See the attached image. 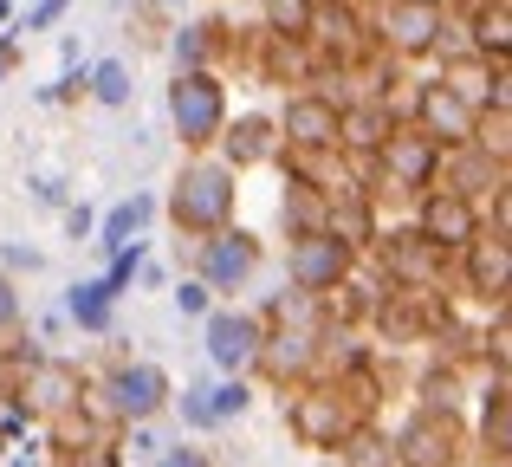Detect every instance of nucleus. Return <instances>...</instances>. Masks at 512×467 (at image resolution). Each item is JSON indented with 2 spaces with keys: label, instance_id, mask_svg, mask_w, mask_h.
Returning <instances> with one entry per match:
<instances>
[{
  "label": "nucleus",
  "instance_id": "obj_31",
  "mask_svg": "<svg viewBox=\"0 0 512 467\" xmlns=\"http://www.w3.org/2000/svg\"><path fill=\"white\" fill-rule=\"evenodd\" d=\"M279 228H286V240L318 234V228H325V195H312V189H299V182H286V195H279Z\"/></svg>",
  "mask_w": 512,
  "mask_h": 467
},
{
  "label": "nucleus",
  "instance_id": "obj_49",
  "mask_svg": "<svg viewBox=\"0 0 512 467\" xmlns=\"http://www.w3.org/2000/svg\"><path fill=\"white\" fill-rule=\"evenodd\" d=\"M150 7H163V13H182V7H188V0H150Z\"/></svg>",
  "mask_w": 512,
  "mask_h": 467
},
{
  "label": "nucleus",
  "instance_id": "obj_21",
  "mask_svg": "<svg viewBox=\"0 0 512 467\" xmlns=\"http://www.w3.org/2000/svg\"><path fill=\"white\" fill-rule=\"evenodd\" d=\"M461 286L474 292L487 312H500V305H512V240H493L480 234L474 247L461 253Z\"/></svg>",
  "mask_w": 512,
  "mask_h": 467
},
{
  "label": "nucleus",
  "instance_id": "obj_45",
  "mask_svg": "<svg viewBox=\"0 0 512 467\" xmlns=\"http://www.w3.org/2000/svg\"><path fill=\"white\" fill-rule=\"evenodd\" d=\"M13 65H20V33L7 26V33H0V85H7V72H13Z\"/></svg>",
  "mask_w": 512,
  "mask_h": 467
},
{
  "label": "nucleus",
  "instance_id": "obj_2",
  "mask_svg": "<svg viewBox=\"0 0 512 467\" xmlns=\"http://www.w3.org/2000/svg\"><path fill=\"white\" fill-rule=\"evenodd\" d=\"M240 215V176L214 156H182L175 182L163 189V221L188 240H208L221 228H234Z\"/></svg>",
  "mask_w": 512,
  "mask_h": 467
},
{
  "label": "nucleus",
  "instance_id": "obj_37",
  "mask_svg": "<svg viewBox=\"0 0 512 467\" xmlns=\"http://www.w3.org/2000/svg\"><path fill=\"white\" fill-rule=\"evenodd\" d=\"M65 7H72V0H33V7L13 20V33H46V26H59V20H65Z\"/></svg>",
  "mask_w": 512,
  "mask_h": 467
},
{
  "label": "nucleus",
  "instance_id": "obj_46",
  "mask_svg": "<svg viewBox=\"0 0 512 467\" xmlns=\"http://www.w3.org/2000/svg\"><path fill=\"white\" fill-rule=\"evenodd\" d=\"M137 279H143V286H169V266H163V260H143Z\"/></svg>",
  "mask_w": 512,
  "mask_h": 467
},
{
  "label": "nucleus",
  "instance_id": "obj_15",
  "mask_svg": "<svg viewBox=\"0 0 512 467\" xmlns=\"http://www.w3.org/2000/svg\"><path fill=\"white\" fill-rule=\"evenodd\" d=\"M85 383H91V370L78 364V357H59V351H46L33 370L20 377V403L33 409V422L46 429V422H59V416H72L78 403H85Z\"/></svg>",
  "mask_w": 512,
  "mask_h": 467
},
{
  "label": "nucleus",
  "instance_id": "obj_35",
  "mask_svg": "<svg viewBox=\"0 0 512 467\" xmlns=\"http://www.w3.org/2000/svg\"><path fill=\"white\" fill-rule=\"evenodd\" d=\"M111 442H117V455H124V467L130 461H143V467H150L156 455H163V435H156V422H137V429H111Z\"/></svg>",
  "mask_w": 512,
  "mask_h": 467
},
{
  "label": "nucleus",
  "instance_id": "obj_23",
  "mask_svg": "<svg viewBox=\"0 0 512 467\" xmlns=\"http://www.w3.org/2000/svg\"><path fill=\"white\" fill-rule=\"evenodd\" d=\"M156 215H163V195H156V189H130L124 202H111V208L98 215V228H91V247L111 260V253H124L130 240H143V228H150Z\"/></svg>",
  "mask_w": 512,
  "mask_h": 467
},
{
  "label": "nucleus",
  "instance_id": "obj_9",
  "mask_svg": "<svg viewBox=\"0 0 512 467\" xmlns=\"http://www.w3.org/2000/svg\"><path fill=\"white\" fill-rule=\"evenodd\" d=\"M350 429H357V416L344 409V396L331 390L325 377L286 396V435L305 448V455H338V442Z\"/></svg>",
  "mask_w": 512,
  "mask_h": 467
},
{
  "label": "nucleus",
  "instance_id": "obj_1",
  "mask_svg": "<svg viewBox=\"0 0 512 467\" xmlns=\"http://www.w3.org/2000/svg\"><path fill=\"white\" fill-rule=\"evenodd\" d=\"M169 396H175V377L156 357H111L104 370H91L78 409H85L98 429H137V422L169 416Z\"/></svg>",
  "mask_w": 512,
  "mask_h": 467
},
{
  "label": "nucleus",
  "instance_id": "obj_33",
  "mask_svg": "<svg viewBox=\"0 0 512 467\" xmlns=\"http://www.w3.org/2000/svg\"><path fill=\"white\" fill-rule=\"evenodd\" d=\"M208 409H214V422H221V429H227V422H240L253 409V383L247 377H214L208 383Z\"/></svg>",
  "mask_w": 512,
  "mask_h": 467
},
{
  "label": "nucleus",
  "instance_id": "obj_43",
  "mask_svg": "<svg viewBox=\"0 0 512 467\" xmlns=\"http://www.w3.org/2000/svg\"><path fill=\"white\" fill-rule=\"evenodd\" d=\"M33 202H39V208H59V215H65V208H72V195H65V176H33Z\"/></svg>",
  "mask_w": 512,
  "mask_h": 467
},
{
  "label": "nucleus",
  "instance_id": "obj_16",
  "mask_svg": "<svg viewBox=\"0 0 512 467\" xmlns=\"http://www.w3.org/2000/svg\"><path fill=\"white\" fill-rule=\"evenodd\" d=\"M415 215H409V228L428 240V247L441 253V260H461L467 247H474L480 234H487V221H480V208L474 202H461V195H441V189H428L422 202H409Z\"/></svg>",
  "mask_w": 512,
  "mask_h": 467
},
{
  "label": "nucleus",
  "instance_id": "obj_32",
  "mask_svg": "<svg viewBox=\"0 0 512 467\" xmlns=\"http://www.w3.org/2000/svg\"><path fill=\"white\" fill-rule=\"evenodd\" d=\"M169 409H175V422H182L188 435H214V429H221V422H214V409H208V377L182 383V390L169 396Z\"/></svg>",
  "mask_w": 512,
  "mask_h": 467
},
{
  "label": "nucleus",
  "instance_id": "obj_17",
  "mask_svg": "<svg viewBox=\"0 0 512 467\" xmlns=\"http://www.w3.org/2000/svg\"><path fill=\"white\" fill-rule=\"evenodd\" d=\"M214 163H227L234 176H247V169H279L273 111H240V117H227L221 143H214Z\"/></svg>",
  "mask_w": 512,
  "mask_h": 467
},
{
  "label": "nucleus",
  "instance_id": "obj_20",
  "mask_svg": "<svg viewBox=\"0 0 512 467\" xmlns=\"http://www.w3.org/2000/svg\"><path fill=\"white\" fill-rule=\"evenodd\" d=\"M512 182V169L506 163H493L480 143H461V150H441V176H435V189L441 195H461V202H487L493 189H506Z\"/></svg>",
  "mask_w": 512,
  "mask_h": 467
},
{
  "label": "nucleus",
  "instance_id": "obj_10",
  "mask_svg": "<svg viewBox=\"0 0 512 467\" xmlns=\"http://www.w3.org/2000/svg\"><path fill=\"white\" fill-rule=\"evenodd\" d=\"M279 156H338V98L325 91H286L273 111Z\"/></svg>",
  "mask_w": 512,
  "mask_h": 467
},
{
  "label": "nucleus",
  "instance_id": "obj_36",
  "mask_svg": "<svg viewBox=\"0 0 512 467\" xmlns=\"http://www.w3.org/2000/svg\"><path fill=\"white\" fill-rule=\"evenodd\" d=\"M169 299H175V312H182V318H195V325L214 312V292L201 286V279H188V273H182V279H169Z\"/></svg>",
  "mask_w": 512,
  "mask_h": 467
},
{
  "label": "nucleus",
  "instance_id": "obj_42",
  "mask_svg": "<svg viewBox=\"0 0 512 467\" xmlns=\"http://www.w3.org/2000/svg\"><path fill=\"white\" fill-rule=\"evenodd\" d=\"M150 467H221V461H214L208 448H195V442H169V448H163V455H156Z\"/></svg>",
  "mask_w": 512,
  "mask_h": 467
},
{
  "label": "nucleus",
  "instance_id": "obj_44",
  "mask_svg": "<svg viewBox=\"0 0 512 467\" xmlns=\"http://www.w3.org/2000/svg\"><path fill=\"white\" fill-rule=\"evenodd\" d=\"M91 228H98V215H91L85 202H72V208H65V234H72V240H91Z\"/></svg>",
  "mask_w": 512,
  "mask_h": 467
},
{
  "label": "nucleus",
  "instance_id": "obj_40",
  "mask_svg": "<svg viewBox=\"0 0 512 467\" xmlns=\"http://www.w3.org/2000/svg\"><path fill=\"white\" fill-rule=\"evenodd\" d=\"M20 318H26V299H20V286H13L7 273H0V344L20 331Z\"/></svg>",
  "mask_w": 512,
  "mask_h": 467
},
{
  "label": "nucleus",
  "instance_id": "obj_34",
  "mask_svg": "<svg viewBox=\"0 0 512 467\" xmlns=\"http://www.w3.org/2000/svg\"><path fill=\"white\" fill-rule=\"evenodd\" d=\"M150 260V240H130L124 253H111V260H104V273H98V286L111 292V299H124L130 286H137V266Z\"/></svg>",
  "mask_w": 512,
  "mask_h": 467
},
{
  "label": "nucleus",
  "instance_id": "obj_8",
  "mask_svg": "<svg viewBox=\"0 0 512 467\" xmlns=\"http://www.w3.org/2000/svg\"><path fill=\"white\" fill-rule=\"evenodd\" d=\"M435 176H441V150H435V143H428L415 124L389 130V143L376 150V202H383V195L422 202V195L435 189Z\"/></svg>",
  "mask_w": 512,
  "mask_h": 467
},
{
  "label": "nucleus",
  "instance_id": "obj_39",
  "mask_svg": "<svg viewBox=\"0 0 512 467\" xmlns=\"http://www.w3.org/2000/svg\"><path fill=\"white\" fill-rule=\"evenodd\" d=\"M85 78H91V65H72V72H59V85L39 91V104H78V98H85Z\"/></svg>",
  "mask_w": 512,
  "mask_h": 467
},
{
  "label": "nucleus",
  "instance_id": "obj_48",
  "mask_svg": "<svg viewBox=\"0 0 512 467\" xmlns=\"http://www.w3.org/2000/svg\"><path fill=\"white\" fill-rule=\"evenodd\" d=\"M7 467H52V461H46V455H13Z\"/></svg>",
  "mask_w": 512,
  "mask_h": 467
},
{
  "label": "nucleus",
  "instance_id": "obj_4",
  "mask_svg": "<svg viewBox=\"0 0 512 467\" xmlns=\"http://www.w3.org/2000/svg\"><path fill=\"white\" fill-rule=\"evenodd\" d=\"M260 266H266V240L253 228H240V221L221 228V234H208V240H195V253H188V279H201V286L214 292V305L247 292L253 279H260Z\"/></svg>",
  "mask_w": 512,
  "mask_h": 467
},
{
  "label": "nucleus",
  "instance_id": "obj_5",
  "mask_svg": "<svg viewBox=\"0 0 512 467\" xmlns=\"http://www.w3.org/2000/svg\"><path fill=\"white\" fill-rule=\"evenodd\" d=\"M370 260H376V273H383L389 292H441V279H448V260H441V253L428 247V240L415 234L409 221H389V228H376Z\"/></svg>",
  "mask_w": 512,
  "mask_h": 467
},
{
  "label": "nucleus",
  "instance_id": "obj_38",
  "mask_svg": "<svg viewBox=\"0 0 512 467\" xmlns=\"http://www.w3.org/2000/svg\"><path fill=\"white\" fill-rule=\"evenodd\" d=\"M0 273H46V253L39 247H26V240H7V247H0Z\"/></svg>",
  "mask_w": 512,
  "mask_h": 467
},
{
  "label": "nucleus",
  "instance_id": "obj_18",
  "mask_svg": "<svg viewBox=\"0 0 512 467\" xmlns=\"http://www.w3.org/2000/svg\"><path fill=\"white\" fill-rule=\"evenodd\" d=\"M169 59L175 72H221L234 59V26L221 13H201V20H175L169 26Z\"/></svg>",
  "mask_w": 512,
  "mask_h": 467
},
{
  "label": "nucleus",
  "instance_id": "obj_11",
  "mask_svg": "<svg viewBox=\"0 0 512 467\" xmlns=\"http://www.w3.org/2000/svg\"><path fill=\"white\" fill-rule=\"evenodd\" d=\"M396 442V467H467V429L461 416H428V409H409V416L389 429Z\"/></svg>",
  "mask_w": 512,
  "mask_h": 467
},
{
  "label": "nucleus",
  "instance_id": "obj_26",
  "mask_svg": "<svg viewBox=\"0 0 512 467\" xmlns=\"http://www.w3.org/2000/svg\"><path fill=\"white\" fill-rule=\"evenodd\" d=\"M59 318H65V325H78L85 338H111V331H117V299L98 286V279H72V286H65Z\"/></svg>",
  "mask_w": 512,
  "mask_h": 467
},
{
  "label": "nucleus",
  "instance_id": "obj_19",
  "mask_svg": "<svg viewBox=\"0 0 512 467\" xmlns=\"http://www.w3.org/2000/svg\"><path fill=\"white\" fill-rule=\"evenodd\" d=\"M467 448L487 467H512V377L506 370H487V383H480V422Z\"/></svg>",
  "mask_w": 512,
  "mask_h": 467
},
{
  "label": "nucleus",
  "instance_id": "obj_12",
  "mask_svg": "<svg viewBox=\"0 0 512 467\" xmlns=\"http://www.w3.org/2000/svg\"><path fill=\"white\" fill-rule=\"evenodd\" d=\"M357 266H363V253H350L344 240H331L325 228H318V234H299L286 247V286L305 292V299H331Z\"/></svg>",
  "mask_w": 512,
  "mask_h": 467
},
{
  "label": "nucleus",
  "instance_id": "obj_28",
  "mask_svg": "<svg viewBox=\"0 0 512 467\" xmlns=\"http://www.w3.org/2000/svg\"><path fill=\"white\" fill-rule=\"evenodd\" d=\"M338 467H396V442L383 422H357L338 442Z\"/></svg>",
  "mask_w": 512,
  "mask_h": 467
},
{
  "label": "nucleus",
  "instance_id": "obj_27",
  "mask_svg": "<svg viewBox=\"0 0 512 467\" xmlns=\"http://www.w3.org/2000/svg\"><path fill=\"white\" fill-rule=\"evenodd\" d=\"M415 409L428 416H461V357H435L415 377Z\"/></svg>",
  "mask_w": 512,
  "mask_h": 467
},
{
  "label": "nucleus",
  "instance_id": "obj_50",
  "mask_svg": "<svg viewBox=\"0 0 512 467\" xmlns=\"http://www.w3.org/2000/svg\"><path fill=\"white\" fill-rule=\"evenodd\" d=\"M0 26H13V0H0Z\"/></svg>",
  "mask_w": 512,
  "mask_h": 467
},
{
  "label": "nucleus",
  "instance_id": "obj_25",
  "mask_svg": "<svg viewBox=\"0 0 512 467\" xmlns=\"http://www.w3.org/2000/svg\"><path fill=\"white\" fill-rule=\"evenodd\" d=\"M376 228H383V215H376V195H331V202H325V234L344 240L350 253H370Z\"/></svg>",
  "mask_w": 512,
  "mask_h": 467
},
{
  "label": "nucleus",
  "instance_id": "obj_22",
  "mask_svg": "<svg viewBox=\"0 0 512 467\" xmlns=\"http://www.w3.org/2000/svg\"><path fill=\"white\" fill-rule=\"evenodd\" d=\"M402 124V104H376V98H350L338 104V156H370L389 143V130Z\"/></svg>",
  "mask_w": 512,
  "mask_h": 467
},
{
  "label": "nucleus",
  "instance_id": "obj_7",
  "mask_svg": "<svg viewBox=\"0 0 512 467\" xmlns=\"http://www.w3.org/2000/svg\"><path fill=\"white\" fill-rule=\"evenodd\" d=\"M441 33H448V13L409 7V0H383V7L370 13V46L389 52L396 65H435Z\"/></svg>",
  "mask_w": 512,
  "mask_h": 467
},
{
  "label": "nucleus",
  "instance_id": "obj_3",
  "mask_svg": "<svg viewBox=\"0 0 512 467\" xmlns=\"http://www.w3.org/2000/svg\"><path fill=\"white\" fill-rule=\"evenodd\" d=\"M227 117H234V98H227L221 72H175L169 78V124L182 156H214Z\"/></svg>",
  "mask_w": 512,
  "mask_h": 467
},
{
  "label": "nucleus",
  "instance_id": "obj_6",
  "mask_svg": "<svg viewBox=\"0 0 512 467\" xmlns=\"http://www.w3.org/2000/svg\"><path fill=\"white\" fill-rule=\"evenodd\" d=\"M253 377L273 383V390H305V383L325 377V331H305V325H266L260 357H253Z\"/></svg>",
  "mask_w": 512,
  "mask_h": 467
},
{
  "label": "nucleus",
  "instance_id": "obj_47",
  "mask_svg": "<svg viewBox=\"0 0 512 467\" xmlns=\"http://www.w3.org/2000/svg\"><path fill=\"white\" fill-rule=\"evenodd\" d=\"M409 7H428V13H454L461 0H409Z\"/></svg>",
  "mask_w": 512,
  "mask_h": 467
},
{
  "label": "nucleus",
  "instance_id": "obj_30",
  "mask_svg": "<svg viewBox=\"0 0 512 467\" xmlns=\"http://www.w3.org/2000/svg\"><path fill=\"white\" fill-rule=\"evenodd\" d=\"M85 98H98L104 111H130V98H137V78H130L124 59H98L85 78Z\"/></svg>",
  "mask_w": 512,
  "mask_h": 467
},
{
  "label": "nucleus",
  "instance_id": "obj_52",
  "mask_svg": "<svg viewBox=\"0 0 512 467\" xmlns=\"http://www.w3.org/2000/svg\"><path fill=\"white\" fill-rule=\"evenodd\" d=\"M325 467H338V461H325Z\"/></svg>",
  "mask_w": 512,
  "mask_h": 467
},
{
  "label": "nucleus",
  "instance_id": "obj_14",
  "mask_svg": "<svg viewBox=\"0 0 512 467\" xmlns=\"http://www.w3.org/2000/svg\"><path fill=\"white\" fill-rule=\"evenodd\" d=\"M260 338H266V325L247 305H214V312L201 318V357H208L221 377H253Z\"/></svg>",
  "mask_w": 512,
  "mask_h": 467
},
{
  "label": "nucleus",
  "instance_id": "obj_13",
  "mask_svg": "<svg viewBox=\"0 0 512 467\" xmlns=\"http://www.w3.org/2000/svg\"><path fill=\"white\" fill-rule=\"evenodd\" d=\"M402 124H415L435 150H461V143H474L480 117L428 72V78H409V111H402Z\"/></svg>",
  "mask_w": 512,
  "mask_h": 467
},
{
  "label": "nucleus",
  "instance_id": "obj_24",
  "mask_svg": "<svg viewBox=\"0 0 512 467\" xmlns=\"http://www.w3.org/2000/svg\"><path fill=\"white\" fill-rule=\"evenodd\" d=\"M325 383L344 396V409H350L357 422H376V409L389 403V364H383V351H370V357H357V364L331 370Z\"/></svg>",
  "mask_w": 512,
  "mask_h": 467
},
{
  "label": "nucleus",
  "instance_id": "obj_41",
  "mask_svg": "<svg viewBox=\"0 0 512 467\" xmlns=\"http://www.w3.org/2000/svg\"><path fill=\"white\" fill-rule=\"evenodd\" d=\"M52 467H124V455H117V442H111V435H98L91 448H78L72 461H52Z\"/></svg>",
  "mask_w": 512,
  "mask_h": 467
},
{
  "label": "nucleus",
  "instance_id": "obj_51",
  "mask_svg": "<svg viewBox=\"0 0 512 467\" xmlns=\"http://www.w3.org/2000/svg\"><path fill=\"white\" fill-rule=\"evenodd\" d=\"M0 461H7V442H0Z\"/></svg>",
  "mask_w": 512,
  "mask_h": 467
},
{
  "label": "nucleus",
  "instance_id": "obj_29",
  "mask_svg": "<svg viewBox=\"0 0 512 467\" xmlns=\"http://www.w3.org/2000/svg\"><path fill=\"white\" fill-rule=\"evenodd\" d=\"M312 7L318 0H260V33L286 39V46H305L312 39Z\"/></svg>",
  "mask_w": 512,
  "mask_h": 467
}]
</instances>
